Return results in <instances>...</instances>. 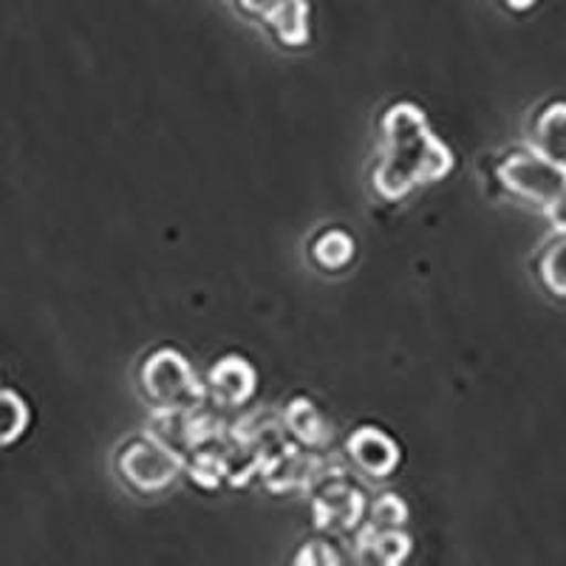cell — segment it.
Masks as SVG:
<instances>
[{"instance_id":"cell-3","label":"cell","mask_w":566,"mask_h":566,"mask_svg":"<svg viewBox=\"0 0 566 566\" xmlns=\"http://www.w3.org/2000/svg\"><path fill=\"white\" fill-rule=\"evenodd\" d=\"M495 181L502 185L504 193L538 205L541 210H549L566 196V168L544 159L533 148L510 150L504 159H499Z\"/></svg>"},{"instance_id":"cell-6","label":"cell","mask_w":566,"mask_h":566,"mask_svg":"<svg viewBox=\"0 0 566 566\" xmlns=\"http://www.w3.org/2000/svg\"><path fill=\"white\" fill-rule=\"evenodd\" d=\"M212 402L221 408H239L255 391V368L244 357H224L207 374V388Z\"/></svg>"},{"instance_id":"cell-4","label":"cell","mask_w":566,"mask_h":566,"mask_svg":"<svg viewBox=\"0 0 566 566\" xmlns=\"http://www.w3.org/2000/svg\"><path fill=\"white\" fill-rule=\"evenodd\" d=\"M116 470L130 490L142 495L161 493L179 479L181 457L168 442L148 433V437H134L116 453Z\"/></svg>"},{"instance_id":"cell-14","label":"cell","mask_w":566,"mask_h":566,"mask_svg":"<svg viewBox=\"0 0 566 566\" xmlns=\"http://www.w3.org/2000/svg\"><path fill=\"white\" fill-rule=\"evenodd\" d=\"M513 12H527V9H533L538 0H504Z\"/></svg>"},{"instance_id":"cell-12","label":"cell","mask_w":566,"mask_h":566,"mask_svg":"<svg viewBox=\"0 0 566 566\" xmlns=\"http://www.w3.org/2000/svg\"><path fill=\"white\" fill-rule=\"evenodd\" d=\"M406 504L399 502L397 495H382L380 502H374L371 507V522L374 530H397L406 522Z\"/></svg>"},{"instance_id":"cell-11","label":"cell","mask_w":566,"mask_h":566,"mask_svg":"<svg viewBox=\"0 0 566 566\" xmlns=\"http://www.w3.org/2000/svg\"><path fill=\"white\" fill-rule=\"evenodd\" d=\"M29 428L27 402L12 391H0V448L12 444Z\"/></svg>"},{"instance_id":"cell-13","label":"cell","mask_w":566,"mask_h":566,"mask_svg":"<svg viewBox=\"0 0 566 566\" xmlns=\"http://www.w3.org/2000/svg\"><path fill=\"white\" fill-rule=\"evenodd\" d=\"M549 221L555 224V230H566V196L560 201H555L553 207L547 210Z\"/></svg>"},{"instance_id":"cell-2","label":"cell","mask_w":566,"mask_h":566,"mask_svg":"<svg viewBox=\"0 0 566 566\" xmlns=\"http://www.w3.org/2000/svg\"><path fill=\"white\" fill-rule=\"evenodd\" d=\"M142 394L161 413H190L205 402V386L174 348H159L139 368Z\"/></svg>"},{"instance_id":"cell-10","label":"cell","mask_w":566,"mask_h":566,"mask_svg":"<svg viewBox=\"0 0 566 566\" xmlns=\"http://www.w3.org/2000/svg\"><path fill=\"white\" fill-rule=\"evenodd\" d=\"M286 422H290V431H295V437L303 439L306 444H321L326 442V437H332V433L326 431V424H323L321 413H317L306 399L292 402L290 411H286Z\"/></svg>"},{"instance_id":"cell-8","label":"cell","mask_w":566,"mask_h":566,"mask_svg":"<svg viewBox=\"0 0 566 566\" xmlns=\"http://www.w3.org/2000/svg\"><path fill=\"white\" fill-rule=\"evenodd\" d=\"M354 239L346 230H323L312 241V261L326 272H340L352 264Z\"/></svg>"},{"instance_id":"cell-1","label":"cell","mask_w":566,"mask_h":566,"mask_svg":"<svg viewBox=\"0 0 566 566\" xmlns=\"http://www.w3.org/2000/svg\"><path fill=\"white\" fill-rule=\"evenodd\" d=\"M380 161L371 174L380 199L402 201L417 187L433 185L451 174L453 154L433 136L419 105H391L380 119Z\"/></svg>"},{"instance_id":"cell-5","label":"cell","mask_w":566,"mask_h":566,"mask_svg":"<svg viewBox=\"0 0 566 566\" xmlns=\"http://www.w3.org/2000/svg\"><path fill=\"white\" fill-rule=\"evenodd\" d=\"M348 457L371 479H388L399 464V448L386 431L363 424L348 437Z\"/></svg>"},{"instance_id":"cell-7","label":"cell","mask_w":566,"mask_h":566,"mask_svg":"<svg viewBox=\"0 0 566 566\" xmlns=\"http://www.w3.org/2000/svg\"><path fill=\"white\" fill-rule=\"evenodd\" d=\"M527 148L566 168V103H549L533 116Z\"/></svg>"},{"instance_id":"cell-9","label":"cell","mask_w":566,"mask_h":566,"mask_svg":"<svg viewBox=\"0 0 566 566\" xmlns=\"http://www.w3.org/2000/svg\"><path fill=\"white\" fill-rule=\"evenodd\" d=\"M538 275L541 283L553 295L566 297V230H558V235L544 247L538 261Z\"/></svg>"}]
</instances>
